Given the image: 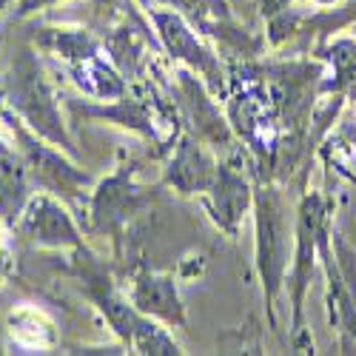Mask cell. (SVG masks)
Segmentation results:
<instances>
[{
	"instance_id": "obj_1",
	"label": "cell",
	"mask_w": 356,
	"mask_h": 356,
	"mask_svg": "<svg viewBox=\"0 0 356 356\" xmlns=\"http://www.w3.org/2000/svg\"><path fill=\"white\" fill-rule=\"evenodd\" d=\"M222 100L228 103V123L236 140L251 148L259 168L274 174V163L285 152V126L259 63L243 60V66L231 69Z\"/></svg>"
},
{
	"instance_id": "obj_2",
	"label": "cell",
	"mask_w": 356,
	"mask_h": 356,
	"mask_svg": "<svg viewBox=\"0 0 356 356\" xmlns=\"http://www.w3.org/2000/svg\"><path fill=\"white\" fill-rule=\"evenodd\" d=\"M0 103L15 117H20L38 137L77 157L74 140L60 114V103H57V92L35 49H17L6 72L0 74Z\"/></svg>"
},
{
	"instance_id": "obj_3",
	"label": "cell",
	"mask_w": 356,
	"mask_h": 356,
	"mask_svg": "<svg viewBox=\"0 0 356 356\" xmlns=\"http://www.w3.org/2000/svg\"><path fill=\"white\" fill-rule=\"evenodd\" d=\"M69 108L86 120H106L117 123L143 140L154 143L157 152H165L183 134V114L180 106L157 92V86L140 83L129 86V92L108 103H88V100H69Z\"/></svg>"
},
{
	"instance_id": "obj_4",
	"label": "cell",
	"mask_w": 356,
	"mask_h": 356,
	"mask_svg": "<svg viewBox=\"0 0 356 356\" xmlns=\"http://www.w3.org/2000/svg\"><path fill=\"white\" fill-rule=\"evenodd\" d=\"M254 231H257V271L262 280L265 311L271 328L277 325V300L288 282V262L293 254V225L288 205L274 180H262L254 188Z\"/></svg>"
},
{
	"instance_id": "obj_5",
	"label": "cell",
	"mask_w": 356,
	"mask_h": 356,
	"mask_svg": "<svg viewBox=\"0 0 356 356\" xmlns=\"http://www.w3.org/2000/svg\"><path fill=\"white\" fill-rule=\"evenodd\" d=\"M0 120L9 129V134L17 143V152L23 154L29 171H32V180L38 188L60 197L66 205H74V209H86L88 194L95 188V177L88 174L86 168L74 165L63 148H57L51 143H46L43 137H38L32 129H29L20 117H15L9 108H0Z\"/></svg>"
},
{
	"instance_id": "obj_6",
	"label": "cell",
	"mask_w": 356,
	"mask_h": 356,
	"mask_svg": "<svg viewBox=\"0 0 356 356\" xmlns=\"http://www.w3.org/2000/svg\"><path fill=\"white\" fill-rule=\"evenodd\" d=\"M331 228V209L328 200L319 191H305L293 214V254H291V277H288V293H291V334L293 342L302 337V316H305V293L311 288V277L319 262V243L322 234Z\"/></svg>"
},
{
	"instance_id": "obj_7",
	"label": "cell",
	"mask_w": 356,
	"mask_h": 356,
	"mask_svg": "<svg viewBox=\"0 0 356 356\" xmlns=\"http://www.w3.org/2000/svg\"><path fill=\"white\" fill-rule=\"evenodd\" d=\"M148 23L154 26V35L163 46V51L171 57L174 63H180L183 69L194 72L205 86H209V92L214 97H225L228 92V69L225 63L220 60V54L214 49H209L197 29L171 9H148Z\"/></svg>"
},
{
	"instance_id": "obj_8",
	"label": "cell",
	"mask_w": 356,
	"mask_h": 356,
	"mask_svg": "<svg viewBox=\"0 0 356 356\" xmlns=\"http://www.w3.org/2000/svg\"><path fill=\"white\" fill-rule=\"evenodd\" d=\"M134 174H137L134 165H120L114 174L95 183L92 194H88V202H86L88 234L120 240L126 225L152 202V194L134 180Z\"/></svg>"
},
{
	"instance_id": "obj_9",
	"label": "cell",
	"mask_w": 356,
	"mask_h": 356,
	"mask_svg": "<svg viewBox=\"0 0 356 356\" xmlns=\"http://www.w3.org/2000/svg\"><path fill=\"white\" fill-rule=\"evenodd\" d=\"M69 271L77 280L83 296L103 314V319L108 322V328L120 337V342L129 348V342L134 337V328H137V322H140L143 314L131 305L129 296L117 288L108 265L100 257H95L86 245H80V248H74Z\"/></svg>"
},
{
	"instance_id": "obj_10",
	"label": "cell",
	"mask_w": 356,
	"mask_h": 356,
	"mask_svg": "<svg viewBox=\"0 0 356 356\" xmlns=\"http://www.w3.org/2000/svg\"><path fill=\"white\" fill-rule=\"evenodd\" d=\"M174 77H177L174 95H177V106H180V114H183V126L202 143H209L214 152H234L236 134L228 123V117H222L214 95L209 92V86L188 69H180Z\"/></svg>"
},
{
	"instance_id": "obj_11",
	"label": "cell",
	"mask_w": 356,
	"mask_h": 356,
	"mask_svg": "<svg viewBox=\"0 0 356 356\" xmlns=\"http://www.w3.org/2000/svg\"><path fill=\"white\" fill-rule=\"evenodd\" d=\"M29 243L38 248H54V251H74L83 245V234L69 214L66 202L49 191L32 194L26 209L15 225Z\"/></svg>"
},
{
	"instance_id": "obj_12",
	"label": "cell",
	"mask_w": 356,
	"mask_h": 356,
	"mask_svg": "<svg viewBox=\"0 0 356 356\" xmlns=\"http://www.w3.org/2000/svg\"><path fill=\"white\" fill-rule=\"evenodd\" d=\"M217 168H220V160L214 154V148L188 131V134H180L171 145V154L163 168V186L174 188L180 197H202L214 183Z\"/></svg>"
},
{
	"instance_id": "obj_13",
	"label": "cell",
	"mask_w": 356,
	"mask_h": 356,
	"mask_svg": "<svg viewBox=\"0 0 356 356\" xmlns=\"http://www.w3.org/2000/svg\"><path fill=\"white\" fill-rule=\"evenodd\" d=\"M202 205L222 234L236 236L245 214L254 209V186L236 165L220 163L214 183L202 194Z\"/></svg>"
},
{
	"instance_id": "obj_14",
	"label": "cell",
	"mask_w": 356,
	"mask_h": 356,
	"mask_svg": "<svg viewBox=\"0 0 356 356\" xmlns=\"http://www.w3.org/2000/svg\"><path fill=\"white\" fill-rule=\"evenodd\" d=\"M131 305L152 316L157 322H163L165 328H186V305L180 300V291H177L174 277L160 274V271H140L131 280V291H129Z\"/></svg>"
},
{
	"instance_id": "obj_15",
	"label": "cell",
	"mask_w": 356,
	"mask_h": 356,
	"mask_svg": "<svg viewBox=\"0 0 356 356\" xmlns=\"http://www.w3.org/2000/svg\"><path fill=\"white\" fill-rule=\"evenodd\" d=\"M316 60L328 66L319 80V97H345L356 100V40L328 38L314 51Z\"/></svg>"
},
{
	"instance_id": "obj_16",
	"label": "cell",
	"mask_w": 356,
	"mask_h": 356,
	"mask_svg": "<svg viewBox=\"0 0 356 356\" xmlns=\"http://www.w3.org/2000/svg\"><path fill=\"white\" fill-rule=\"evenodd\" d=\"M35 180L23 154L6 140H0V220L9 228L17 225L26 202L35 194Z\"/></svg>"
},
{
	"instance_id": "obj_17",
	"label": "cell",
	"mask_w": 356,
	"mask_h": 356,
	"mask_svg": "<svg viewBox=\"0 0 356 356\" xmlns=\"http://www.w3.org/2000/svg\"><path fill=\"white\" fill-rule=\"evenodd\" d=\"M103 49L108 54V60L120 69V74L134 83L143 80L145 72L152 69V54H148V35L145 26L134 23V20H123L120 26L108 29L103 35Z\"/></svg>"
},
{
	"instance_id": "obj_18",
	"label": "cell",
	"mask_w": 356,
	"mask_h": 356,
	"mask_svg": "<svg viewBox=\"0 0 356 356\" xmlns=\"http://www.w3.org/2000/svg\"><path fill=\"white\" fill-rule=\"evenodd\" d=\"M32 40L40 51L57 57L66 69L106 51L103 40L95 38L88 29H80V26H40L32 32Z\"/></svg>"
},
{
	"instance_id": "obj_19",
	"label": "cell",
	"mask_w": 356,
	"mask_h": 356,
	"mask_svg": "<svg viewBox=\"0 0 356 356\" xmlns=\"http://www.w3.org/2000/svg\"><path fill=\"white\" fill-rule=\"evenodd\" d=\"M69 80L83 92V97H92V100H100V103H108V100H117L129 92V80L120 74L106 51L97 54V57H88L83 63H74L66 69Z\"/></svg>"
},
{
	"instance_id": "obj_20",
	"label": "cell",
	"mask_w": 356,
	"mask_h": 356,
	"mask_svg": "<svg viewBox=\"0 0 356 356\" xmlns=\"http://www.w3.org/2000/svg\"><path fill=\"white\" fill-rule=\"evenodd\" d=\"M348 26H356V0H342V3H337L328 12L305 15V20L300 26V38H316L322 43Z\"/></svg>"
},
{
	"instance_id": "obj_21",
	"label": "cell",
	"mask_w": 356,
	"mask_h": 356,
	"mask_svg": "<svg viewBox=\"0 0 356 356\" xmlns=\"http://www.w3.org/2000/svg\"><path fill=\"white\" fill-rule=\"evenodd\" d=\"M129 348L134 353H143V356H177V353H183L180 345H177V339L165 331V325L152 319V316H145V314L137 322Z\"/></svg>"
},
{
	"instance_id": "obj_22",
	"label": "cell",
	"mask_w": 356,
	"mask_h": 356,
	"mask_svg": "<svg viewBox=\"0 0 356 356\" xmlns=\"http://www.w3.org/2000/svg\"><path fill=\"white\" fill-rule=\"evenodd\" d=\"M12 337L26 348H51L54 345V325L35 308H23L9 319Z\"/></svg>"
},
{
	"instance_id": "obj_23",
	"label": "cell",
	"mask_w": 356,
	"mask_h": 356,
	"mask_svg": "<svg viewBox=\"0 0 356 356\" xmlns=\"http://www.w3.org/2000/svg\"><path fill=\"white\" fill-rule=\"evenodd\" d=\"M328 154L337 171H342L345 177L356 183V126H342L337 134V143L331 140Z\"/></svg>"
},
{
	"instance_id": "obj_24",
	"label": "cell",
	"mask_w": 356,
	"mask_h": 356,
	"mask_svg": "<svg viewBox=\"0 0 356 356\" xmlns=\"http://www.w3.org/2000/svg\"><path fill=\"white\" fill-rule=\"evenodd\" d=\"M60 3V0H15V9H12V17L15 20H26L32 15H40L43 9Z\"/></svg>"
},
{
	"instance_id": "obj_25",
	"label": "cell",
	"mask_w": 356,
	"mask_h": 356,
	"mask_svg": "<svg viewBox=\"0 0 356 356\" xmlns=\"http://www.w3.org/2000/svg\"><path fill=\"white\" fill-rule=\"evenodd\" d=\"M257 9H259V15H262L265 20H271V17H277L280 12L291 9V0H257Z\"/></svg>"
},
{
	"instance_id": "obj_26",
	"label": "cell",
	"mask_w": 356,
	"mask_h": 356,
	"mask_svg": "<svg viewBox=\"0 0 356 356\" xmlns=\"http://www.w3.org/2000/svg\"><path fill=\"white\" fill-rule=\"evenodd\" d=\"M6 222L0 220V282H3V277H6V271H9V259H12V254H9V240H6Z\"/></svg>"
},
{
	"instance_id": "obj_27",
	"label": "cell",
	"mask_w": 356,
	"mask_h": 356,
	"mask_svg": "<svg viewBox=\"0 0 356 356\" xmlns=\"http://www.w3.org/2000/svg\"><path fill=\"white\" fill-rule=\"evenodd\" d=\"M9 6H15V0H0V15H6Z\"/></svg>"
},
{
	"instance_id": "obj_28",
	"label": "cell",
	"mask_w": 356,
	"mask_h": 356,
	"mask_svg": "<svg viewBox=\"0 0 356 356\" xmlns=\"http://www.w3.org/2000/svg\"><path fill=\"white\" fill-rule=\"evenodd\" d=\"M311 3H319V6H337V3H342V0H311Z\"/></svg>"
},
{
	"instance_id": "obj_29",
	"label": "cell",
	"mask_w": 356,
	"mask_h": 356,
	"mask_svg": "<svg viewBox=\"0 0 356 356\" xmlns=\"http://www.w3.org/2000/svg\"><path fill=\"white\" fill-rule=\"evenodd\" d=\"M0 123H3V120H0Z\"/></svg>"
}]
</instances>
